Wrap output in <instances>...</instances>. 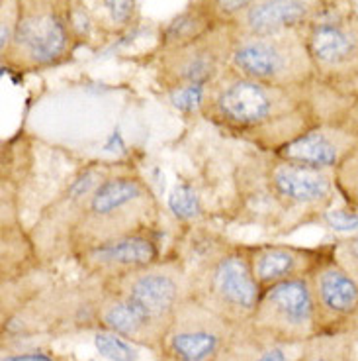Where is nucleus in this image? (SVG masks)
<instances>
[{
	"mask_svg": "<svg viewBox=\"0 0 358 361\" xmlns=\"http://www.w3.org/2000/svg\"><path fill=\"white\" fill-rule=\"evenodd\" d=\"M331 253L340 267L358 283V232L335 238L331 242Z\"/></svg>",
	"mask_w": 358,
	"mask_h": 361,
	"instance_id": "bb28decb",
	"label": "nucleus"
},
{
	"mask_svg": "<svg viewBox=\"0 0 358 361\" xmlns=\"http://www.w3.org/2000/svg\"><path fill=\"white\" fill-rule=\"evenodd\" d=\"M81 45L69 0H18L14 37L0 65L18 75L49 71L69 63Z\"/></svg>",
	"mask_w": 358,
	"mask_h": 361,
	"instance_id": "39448f33",
	"label": "nucleus"
},
{
	"mask_svg": "<svg viewBox=\"0 0 358 361\" xmlns=\"http://www.w3.org/2000/svg\"><path fill=\"white\" fill-rule=\"evenodd\" d=\"M161 257L159 230L120 235L72 253V259L81 265V269L98 283H106L149 267Z\"/></svg>",
	"mask_w": 358,
	"mask_h": 361,
	"instance_id": "4468645a",
	"label": "nucleus"
},
{
	"mask_svg": "<svg viewBox=\"0 0 358 361\" xmlns=\"http://www.w3.org/2000/svg\"><path fill=\"white\" fill-rule=\"evenodd\" d=\"M217 26L219 24H215L212 16L198 4L196 0H190L174 18H170L167 24L159 27L155 51L190 44L198 37L206 36L207 32H212Z\"/></svg>",
	"mask_w": 358,
	"mask_h": 361,
	"instance_id": "412c9836",
	"label": "nucleus"
},
{
	"mask_svg": "<svg viewBox=\"0 0 358 361\" xmlns=\"http://www.w3.org/2000/svg\"><path fill=\"white\" fill-rule=\"evenodd\" d=\"M305 343L276 342L249 322L235 326L217 361H300Z\"/></svg>",
	"mask_w": 358,
	"mask_h": 361,
	"instance_id": "aec40b11",
	"label": "nucleus"
},
{
	"mask_svg": "<svg viewBox=\"0 0 358 361\" xmlns=\"http://www.w3.org/2000/svg\"><path fill=\"white\" fill-rule=\"evenodd\" d=\"M96 322L100 328L116 332L132 343L145 345L153 352H157L159 342L165 334L161 326L155 324L129 298L104 289L96 307Z\"/></svg>",
	"mask_w": 358,
	"mask_h": 361,
	"instance_id": "6ab92c4d",
	"label": "nucleus"
},
{
	"mask_svg": "<svg viewBox=\"0 0 358 361\" xmlns=\"http://www.w3.org/2000/svg\"><path fill=\"white\" fill-rule=\"evenodd\" d=\"M315 81L358 97V10L325 8L305 27Z\"/></svg>",
	"mask_w": 358,
	"mask_h": 361,
	"instance_id": "6e6552de",
	"label": "nucleus"
},
{
	"mask_svg": "<svg viewBox=\"0 0 358 361\" xmlns=\"http://www.w3.org/2000/svg\"><path fill=\"white\" fill-rule=\"evenodd\" d=\"M161 204L139 173L127 165L112 171L92 190L72 234V253L120 235L159 230Z\"/></svg>",
	"mask_w": 358,
	"mask_h": 361,
	"instance_id": "20e7f679",
	"label": "nucleus"
},
{
	"mask_svg": "<svg viewBox=\"0 0 358 361\" xmlns=\"http://www.w3.org/2000/svg\"><path fill=\"white\" fill-rule=\"evenodd\" d=\"M259 334L276 342L305 343L317 336V314L309 277L284 281L262 289L249 320Z\"/></svg>",
	"mask_w": 358,
	"mask_h": 361,
	"instance_id": "9b49d317",
	"label": "nucleus"
},
{
	"mask_svg": "<svg viewBox=\"0 0 358 361\" xmlns=\"http://www.w3.org/2000/svg\"><path fill=\"white\" fill-rule=\"evenodd\" d=\"M82 45L106 44L127 34L137 22V0H69Z\"/></svg>",
	"mask_w": 358,
	"mask_h": 361,
	"instance_id": "a211bd4d",
	"label": "nucleus"
},
{
	"mask_svg": "<svg viewBox=\"0 0 358 361\" xmlns=\"http://www.w3.org/2000/svg\"><path fill=\"white\" fill-rule=\"evenodd\" d=\"M309 285L317 314V334L357 330L358 283L337 263L331 250L309 273Z\"/></svg>",
	"mask_w": 358,
	"mask_h": 361,
	"instance_id": "2eb2a0df",
	"label": "nucleus"
},
{
	"mask_svg": "<svg viewBox=\"0 0 358 361\" xmlns=\"http://www.w3.org/2000/svg\"><path fill=\"white\" fill-rule=\"evenodd\" d=\"M335 185L339 199L349 207L358 208V149L335 169Z\"/></svg>",
	"mask_w": 358,
	"mask_h": 361,
	"instance_id": "5701e85b",
	"label": "nucleus"
},
{
	"mask_svg": "<svg viewBox=\"0 0 358 361\" xmlns=\"http://www.w3.org/2000/svg\"><path fill=\"white\" fill-rule=\"evenodd\" d=\"M325 10L323 0H255L231 24L235 36H272L305 30Z\"/></svg>",
	"mask_w": 358,
	"mask_h": 361,
	"instance_id": "f3484780",
	"label": "nucleus"
},
{
	"mask_svg": "<svg viewBox=\"0 0 358 361\" xmlns=\"http://www.w3.org/2000/svg\"><path fill=\"white\" fill-rule=\"evenodd\" d=\"M114 165H89L87 169L79 171L65 190L51 200V204L37 218L36 226L32 230V242L36 245L39 259L51 262L61 255H71L72 234L82 216V210L89 202L92 190L98 187V183Z\"/></svg>",
	"mask_w": 358,
	"mask_h": 361,
	"instance_id": "f8f14e48",
	"label": "nucleus"
},
{
	"mask_svg": "<svg viewBox=\"0 0 358 361\" xmlns=\"http://www.w3.org/2000/svg\"><path fill=\"white\" fill-rule=\"evenodd\" d=\"M207 87H180V89L167 90V97L172 106L188 116H202L204 102H206Z\"/></svg>",
	"mask_w": 358,
	"mask_h": 361,
	"instance_id": "393cba45",
	"label": "nucleus"
},
{
	"mask_svg": "<svg viewBox=\"0 0 358 361\" xmlns=\"http://www.w3.org/2000/svg\"><path fill=\"white\" fill-rule=\"evenodd\" d=\"M229 69L274 87H305L315 81L305 30H290L272 36H237Z\"/></svg>",
	"mask_w": 358,
	"mask_h": 361,
	"instance_id": "0eeeda50",
	"label": "nucleus"
},
{
	"mask_svg": "<svg viewBox=\"0 0 358 361\" xmlns=\"http://www.w3.org/2000/svg\"><path fill=\"white\" fill-rule=\"evenodd\" d=\"M94 345H96L100 355L110 361H137V357H139L135 352L134 343L116 334V332L104 330V328H100L94 334Z\"/></svg>",
	"mask_w": 358,
	"mask_h": 361,
	"instance_id": "4be33fe9",
	"label": "nucleus"
},
{
	"mask_svg": "<svg viewBox=\"0 0 358 361\" xmlns=\"http://www.w3.org/2000/svg\"><path fill=\"white\" fill-rule=\"evenodd\" d=\"M235 37L231 26H217L190 44L153 49L155 81L165 92L180 87H210L229 69Z\"/></svg>",
	"mask_w": 358,
	"mask_h": 361,
	"instance_id": "1a4fd4ad",
	"label": "nucleus"
},
{
	"mask_svg": "<svg viewBox=\"0 0 358 361\" xmlns=\"http://www.w3.org/2000/svg\"><path fill=\"white\" fill-rule=\"evenodd\" d=\"M319 224L329 228L339 235H350L358 232V208H352L343 202V207L333 204L319 220Z\"/></svg>",
	"mask_w": 358,
	"mask_h": 361,
	"instance_id": "a878e982",
	"label": "nucleus"
},
{
	"mask_svg": "<svg viewBox=\"0 0 358 361\" xmlns=\"http://www.w3.org/2000/svg\"><path fill=\"white\" fill-rule=\"evenodd\" d=\"M219 26H231L255 0H196Z\"/></svg>",
	"mask_w": 358,
	"mask_h": 361,
	"instance_id": "b1692460",
	"label": "nucleus"
},
{
	"mask_svg": "<svg viewBox=\"0 0 358 361\" xmlns=\"http://www.w3.org/2000/svg\"><path fill=\"white\" fill-rule=\"evenodd\" d=\"M319 122L276 155L288 161L335 171L358 149V97H349L315 81Z\"/></svg>",
	"mask_w": 358,
	"mask_h": 361,
	"instance_id": "423d86ee",
	"label": "nucleus"
},
{
	"mask_svg": "<svg viewBox=\"0 0 358 361\" xmlns=\"http://www.w3.org/2000/svg\"><path fill=\"white\" fill-rule=\"evenodd\" d=\"M177 255L188 273L190 297L227 324L251 320L262 289L252 275L245 244L212 230H198L186 240V250Z\"/></svg>",
	"mask_w": 358,
	"mask_h": 361,
	"instance_id": "7ed1b4c3",
	"label": "nucleus"
},
{
	"mask_svg": "<svg viewBox=\"0 0 358 361\" xmlns=\"http://www.w3.org/2000/svg\"><path fill=\"white\" fill-rule=\"evenodd\" d=\"M233 328L190 297L172 316L157 353L162 361H217Z\"/></svg>",
	"mask_w": 358,
	"mask_h": 361,
	"instance_id": "ddd939ff",
	"label": "nucleus"
},
{
	"mask_svg": "<svg viewBox=\"0 0 358 361\" xmlns=\"http://www.w3.org/2000/svg\"><path fill=\"white\" fill-rule=\"evenodd\" d=\"M4 361H53L45 353H16V355H8Z\"/></svg>",
	"mask_w": 358,
	"mask_h": 361,
	"instance_id": "c85d7f7f",
	"label": "nucleus"
},
{
	"mask_svg": "<svg viewBox=\"0 0 358 361\" xmlns=\"http://www.w3.org/2000/svg\"><path fill=\"white\" fill-rule=\"evenodd\" d=\"M100 287L129 298L162 330H167L180 305L190 298L188 273L177 253L162 255L149 267L124 277L100 283Z\"/></svg>",
	"mask_w": 358,
	"mask_h": 361,
	"instance_id": "9d476101",
	"label": "nucleus"
},
{
	"mask_svg": "<svg viewBox=\"0 0 358 361\" xmlns=\"http://www.w3.org/2000/svg\"><path fill=\"white\" fill-rule=\"evenodd\" d=\"M200 118L257 152L278 154L317 126L315 81L305 87H274L227 69L207 87Z\"/></svg>",
	"mask_w": 358,
	"mask_h": 361,
	"instance_id": "f257e3e1",
	"label": "nucleus"
},
{
	"mask_svg": "<svg viewBox=\"0 0 358 361\" xmlns=\"http://www.w3.org/2000/svg\"><path fill=\"white\" fill-rule=\"evenodd\" d=\"M325 8H352L358 10V0H323Z\"/></svg>",
	"mask_w": 358,
	"mask_h": 361,
	"instance_id": "c756f323",
	"label": "nucleus"
},
{
	"mask_svg": "<svg viewBox=\"0 0 358 361\" xmlns=\"http://www.w3.org/2000/svg\"><path fill=\"white\" fill-rule=\"evenodd\" d=\"M18 20V0H0V54L8 49Z\"/></svg>",
	"mask_w": 358,
	"mask_h": 361,
	"instance_id": "cd10ccee",
	"label": "nucleus"
},
{
	"mask_svg": "<svg viewBox=\"0 0 358 361\" xmlns=\"http://www.w3.org/2000/svg\"><path fill=\"white\" fill-rule=\"evenodd\" d=\"M241 165L237 185L247 214L276 234L319 224L339 199L331 169H315L264 152Z\"/></svg>",
	"mask_w": 358,
	"mask_h": 361,
	"instance_id": "f03ea898",
	"label": "nucleus"
},
{
	"mask_svg": "<svg viewBox=\"0 0 358 361\" xmlns=\"http://www.w3.org/2000/svg\"><path fill=\"white\" fill-rule=\"evenodd\" d=\"M245 250L255 279L260 285V289H267L276 283L309 277V273L329 253L331 244L307 247V245L262 242V244H245Z\"/></svg>",
	"mask_w": 358,
	"mask_h": 361,
	"instance_id": "dca6fc26",
	"label": "nucleus"
}]
</instances>
